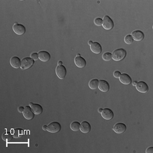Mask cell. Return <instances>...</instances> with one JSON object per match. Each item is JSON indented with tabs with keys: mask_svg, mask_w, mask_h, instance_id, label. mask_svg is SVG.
<instances>
[{
	"mask_svg": "<svg viewBox=\"0 0 153 153\" xmlns=\"http://www.w3.org/2000/svg\"><path fill=\"white\" fill-rule=\"evenodd\" d=\"M131 36L133 37V40L135 41H142L144 39V33L139 30L133 31L131 33Z\"/></svg>",
	"mask_w": 153,
	"mask_h": 153,
	"instance_id": "14",
	"label": "cell"
},
{
	"mask_svg": "<svg viewBox=\"0 0 153 153\" xmlns=\"http://www.w3.org/2000/svg\"><path fill=\"white\" fill-rule=\"evenodd\" d=\"M31 59H33L34 61L35 60H37L38 59V53H32L31 55Z\"/></svg>",
	"mask_w": 153,
	"mask_h": 153,
	"instance_id": "26",
	"label": "cell"
},
{
	"mask_svg": "<svg viewBox=\"0 0 153 153\" xmlns=\"http://www.w3.org/2000/svg\"><path fill=\"white\" fill-rule=\"evenodd\" d=\"M30 107H31L32 110H33V112L35 115H40V114L42 113L43 108L40 104H38V103H30Z\"/></svg>",
	"mask_w": 153,
	"mask_h": 153,
	"instance_id": "16",
	"label": "cell"
},
{
	"mask_svg": "<svg viewBox=\"0 0 153 153\" xmlns=\"http://www.w3.org/2000/svg\"><path fill=\"white\" fill-rule=\"evenodd\" d=\"M103 27L106 30H111L114 28V24L113 21L112 20V19L108 16H105L103 17Z\"/></svg>",
	"mask_w": 153,
	"mask_h": 153,
	"instance_id": "3",
	"label": "cell"
},
{
	"mask_svg": "<svg viewBox=\"0 0 153 153\" xmlns=\"http://www.w3.org/2000/svg\"><path fill=\"white\" fill-rule=\"evenodd\" d=\"M24 110H25V107H19V112H23Z\"/></svg>",
	"mask_w": 153,
	"mask_h": 153,
	"instance_id": "29",
	"label": "cell"
},
{
	"mask_svg": "<svg viewBox=\"0 0 153 153\" xmlns=\"http://www.w3.org/2000/svg\"><path fill=\"white\" fill-rule=\"evenodd\" d=\"M10 64L14 68L18 69L21 68V61L19 57H13L10 59Z\"/></svg>",
	"mask_w": 153,
	"mask_h": 153,
	"instance_id": "19",
	"label": "cell"
},
{
	"mask_svg": "<svg viewBox=\"0 0 153 153\" xmlns=\"http://www.w3.org/2000/svg\"><path fill=\"white\" fill-rule=\"evenodd\" d=\"M2 139H3L4 141L6 142H10L13 139V135L10 132L4 133L3 135H2Z\"/></svg>",
	"mask_w": 153,
	"mask_h": 153,
	"instance_id": "21",
	"label": "cell"
},
{
	"mask_svg": "<svg viewBox=\"0 0 153 153\" xmlns=\"http://www.w3.org/2000/svg\"><path fill=\"white\" fill-rule=\"evenodd\" d=\"M113 130L114 131H115V133H122L126 131L127 127L124 123L119 122V123H116L115 125L114 126Z\"/></svg>",
	"mask_w": 153,
	"mask_h": 153,
	"instance_id": "11",
	"label": "cell"
},
{
	"mask_svg": "<svg viewBox=\"0 0 153 153\" xmlns=\"http://www.w3.org/2000/svg\"><path fill=\"white\" fill-rule=\"evenodd\" d=\"M102 110H103L102 108H100V109L98 110V112H102Z\"/></svg>",
	"mask_w": 153,
	"mask_h": 153,
	"instance_id": "33",
	"label": "cell"
},
{
	"mask_svg": "<svg viewBox=\"0 0 153 153\" xmlns=\"http://www.w3.org/2000/svg\"><path fill=\"white\" fill-rule=\"evenodd\" d=\"M90 50L95 54H100L102 51V46L98 42H93V44L90 46Z\"/></svg>",
	"mask_w": 153,
	"mask_h": 153,
	"instance_id": "15",
	"label": "cell"
},
{
	"mask_svg": "<svg viewBox=\"0 0 153 153\" xmlns=\"http://www.w3.org/2000/svg\"><path fill=\"white\" fill-rule=\"evenodd\" d=\"M99 80L98 79H93L89 82V86L91 89H96L99 87Z\"/></svg>",
	"mask_w": 153,
	"mask_h": 153,
	"instance_id": "20",
	"label": "cell"
},
{
	"mask_svg": "<svg viewBox=\"0 0 153 153\" xmlns=\"http://www.w3.org/2000/svg\"><path fill=\"white\" fill-rule=\"evenodd\" d=\"M102 116L105 120H111L114 118V112L110 108H104L102 111Z\"/></svg>",
	"mask_w": 153,
	"mask_h": 153,
	"instance_id": "9",
	"label": "cell"
},
{
	"mask_svg": "<svg viewBox=\"0 0 153 153\" xmlns=\"http://www.w3.org/2000/svg\"><path fill=\"white\" fill-rule=\"evenodd\" d=\"M102 59L104 60V61H110V60L112 59V54L110 53H104L102 55Z\"/></svg>",
	"mask_w": 153,
	"mask_h": 153,
	"instance_id": "23",
	"label": "cell"
},
{
	"mask_svg": "<svg viewBox=\"0 0 153 153\" xmlns=\"http://www.w3.org/2000/svg\"><path fill=\"white\" fill-rule=\"evenodd\" d=\"M127 55V52L123 48H119L116 49L113 52L112 54V57L114 61H122V59H125V57Z\"/></svg>",
	"mask_w": 153,
	"mask_h": 153,
	"instance_id": "1",
	"label": "cell"
},
{
	"mask_svg": "<svg viewBox=\"0 0 153 153\" xmlns=\"http://www.w3.org/2000/svg\"><path fill=\"white\" fill-rule=\"evenodd\" d=\"M93 44V42H92V41H89V44L90 45H90H91Z\"/></svg>",
	"mask_w": 153,
	"mask_h": 153,
	"instance_id": "34",
	"label": "cell"
},
{
	"mask_svg": "<svg viewBox=\"0 0 153 153\" xmlns=\"http://www.w3.org/2000/svg\"><path fill=\"white\" fill-rule=\"evenodd\" d=\"M62 64H63V62L62 61H59V62H58V65H62Z\"/></svg>",
	"mask_w": 153,
	"mask_h": 153,
	"instance_id": "31",
	"label": "cell"
},
{
	"mask_svg": "<svg viewBox=\"0 0 153 153\" xmlns=\"http://www.w3.org/2000/svg\"><path fill=\"white\" fill-rule=\"evenodd\" d=\"M13 31L17 35H23L25 33L26 29L23 25L19 24V23H15L13 25Z\"/></svg>",
	"mask_w": 153,
	"mask_h": 153,
	"instance_id": "7",
	"label": "cell"
},
{
	"mask_svg": "<svg viewBox=\"0 0 153 153\" xmlns=\"http://www.w3.org/2000/svg\"><path fill=\"white\" fill-rule=\"evenodd\" d=\"M42 129H43V130H44V131L47 130V126L46 125H44V126H43Z\"/></svg>",
	"mask_w": 153,
	"mask_h": 153,
	"instance_id": "30",
	"label": "cell"
},
{
	"mask_svg": "<svg viewBox=\"0 0 153 153\" xmlns=\"http://www.w3.org/2000/svg\"><path fill=\"white\" fill-rule=\"evenodd\" d=\"M119 80L120 83L124 84V85H130L132 83L131 78L127 74H122L120 75V76L119 77Z\"/></svg>",
	"mask_w": 153,
	"mask_h": 153,
	"instance_id": "18",
	"label": "cell"
},
{
	"mask_svg": "<svg viewBox=\"0 0 153 153\" xmlns=\"http://www.w3.org/2000/svg\"><path fill=\"white\" fill-rule=\"evenodd\" d=\"M99 89L102 92H107L110 90V85L107 81L100 80L99 81Z\"/></svg>",
	"mask_w": 153,
	"mask_h": 153,
	"instance_id": "12",
	"label": "cell"
},
{
	"mask_svg": "<svg viewBox=\"0 0 153 153\" xmlns=\"http://www.w3.org/2000/svg\"><path fill=\"white\" fill-rule=\"evenodd\" d=\"M136 84H137V82H136V81H134V82H133V86H135V85H136Z\"/></svg>",
	"mask_w": 153,
	"mask_h": 153,
	"instance_id": "32",
	"label": "cell"
},
{
	"mask_svg": "<svg viewBox=\"0 0 153 153\" xmlns=\"http://www.w3.org/2000/svg\"><path fill=\"white\" fill-rule=\"evenodd\" d=\"M56 74L60 79H63L66 76L67 70L65 67L62 65H58L56 68Z\"/></svg>",
	"mask_w": 153,
	"mask_h": 153,
	"instance_id": "5",
	"label": "cell"
},
{
	"mask_svg": "<svg viewBox=\"0 0 153 153\" xmlns=\"http://www.w3.org/2000/svg\"><path fill=\"white\" fill-rule=\"evenodd\" d=\"M34 63H35V61L31 57H25L21 60V68L22 70H27V69L31 68Z\"/></svg>",
	"mask_w": 153,
	"mask_h": 153,
	"instance_id": "2",
	"label": "cell"
},
{
	"mask_svg": "<svg viewBox=\"0 0 153 153\" xmlns=\"http://www.w3.org/2000/svg\"><path fill=\"white\" fill-rule=\"evenodd\" d=\"M94 23H95V25L97 26H102L103 19H100V18H97L95 19Z\"/></svg>",
	"mask_w": 153,
	"mask_h": 153,
	"instance_id": "25",
	"label": "cell"
},
{
	"mask_svg": "<svg viewBox=\"0 0 153 153\" xmlns=\"http://www.w3.org/2000/svg\"><path fill=\"white\" fill-rule=\"evenodd\" d=\"M136 89L137 91L142 93H147L148 91V86L147 84L146 83H144L143 81H140V82H137L136 85Z\"/></svg>",
	"mask_w": 153,
	"mask_h": 153,
	"instance_id": "6",
	"label": "cell"
},
{
	"mask_svg": "<svg viewBox=\"0 0 153 153\" xmlns=\"http://www.w3.org/2000/svg\"><path fill=\"white\" fill-rule=\"evenodd\" d=\"M61 125L58 122H53L47 126V131L51 133H57L61 131Z\"/></svg>",
	"mask_w": 153,
	"mask_h": 153,
	"instance_id": "4",
	"label": "cell"
},
{
	"mask_svg": "<svg viewBox=\"0 0 153 153\" xmlns=\"http://www.w3.org/2000/svg\"><path fill=\"white\" fill-rule=\"evenodd\" d=\"M23 116H24L25 118H26L27 120H31L34 118V112L32 110L31 107L29 106H26L25 107L24 111H23Z\"/></svg>",
	"mask_w": 153,
	"mask_h": 153,
	"instance_id": "8",
	"label": "cell"
},
{
	"mask_svg": "<svg viewBox=\"0 0 153 153\" xmlns=\"http://www.w3.org/2000/svg\"><path fill=\"white\" fill-rule=\"evenodd\" d=\"M133 38L131 35H127L125 37V42L127 44H131L133 42Z\"/></svg>",
	"mask_w": 153,
	"mask_h": 153,
	"instance_id": "24",
	"label": "cell"
},
{
	"mask_svg": "<svg viewBox=\"0 0 153 153\" xmlns=\"http://www.w3.org/2000/svg\"><path fill=\"white\" fill-rule=\"evenodd\" d=\"M114 76H115L116 78H119V77L120 76V75H121V74H120V72H118V71H115V72H114Z\"/></svg>",
	"mask_w": 153,
	"mask_h": 153,
	"instance_id": "27",
	"label": "cell"
},
{
	"mask_svg": "<svg viewBox=\"0 0 153 153\" xmlns=\"http://www.w3.org/2000/svg\"><path fill=\"white\" fill-rule=\"evenodd\" d=\"M80 130L84 133H89L91 130V127L89 122L87 121H83L80 123Z\"/></svg>",
	"mask_w": 153,
	"mask_h": 153,
	"instance_id": "17",
	"label": "cell"
},
{
	"mask_svg": "<svg viewBox=\"0 0 153 153\" xmlns=\"http://www.w3.org/2000/svg\"><path fill=\"white\" fill-rule=\"evenodd\" d=\"M38 57L40 61H42L43 62H47L50 61L51 55L48 52L42 51H40L38 53Z\"/></svg>",
	"mask_w": 153,
	"mask_h": 153,
	"instance_id": "10",
	"label": "cell"
},
{
	"mask_svg": "<svg viewBox=\"0 0 153 153\" xmlns=\"http://www.w3.org/2000/svg\"><path fill=\"white\" fill-rule=\"evenodd\" d=\"M146 153H152L153 152V147H150L148 148L147 150H146Z\"/></svg>",
	"mask_w": 153,
	"mask_h": 153,
	"instance_id": "28",
	"label": "cell"
},
{
	"mask_svg": "<svg viewBox=\"0 0 153 153\" xmlns=\"http://www.w3.org/2000/svg\"><path fill=\"white\" fill-rule=\"evenodd\" d=\"M74 63L76 64L77 67L80 68H85L87 65V62H86L85 59L83 57H80V56H77V57L74 59Z\"/></svg>",
	"mask_w": 153,
	"mask_h": 153,
	"instance_id": "13",
	"label": "cell"
},
{
	"mask_svg": "<svg viewBox=\"0 0 153 153\" xmlns=\"http://www.w3.org/2000/svg\"><path fill=\"white\" fill-rule=\"evenodd\" d=\"M80 123L78 122H73L70 125V128L72 130L74 131H78L80 130Z\"/></svg>",
	"mask_w": 153,
	"mask_h": 153,
	"instance_id": "22",
	"label": "cell"
}]
</instances>
